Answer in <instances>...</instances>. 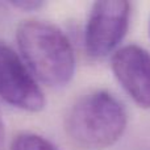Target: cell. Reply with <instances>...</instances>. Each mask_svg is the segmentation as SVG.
<instances>
[{
	"mask_svg": "<svg viewBox=\"0 0 150 150\" xmlns=\"http://www.w3.org/2000/svg\"><path fill=\"white\" fill-rule=\"evenodd\" d=\"M16 41L34 78L49 87L66 86L75 73V55L66 34L54 24L25 20L18 24Z\"/></svg>",
	"mask_w": 150,
	"mask_h": 150,
	"instance_id": "6da1fadb",
	"label": "cell"
},
{
	"mask_svg": "<svg viewBox=\"0 0 150 150\" xmlns=\"http://www.w3.org/2000/svg\"><path fill=\"white\" fill-rule=\"evenodd\" d=\"M127 127L122 103L105 90L82 95L69 109L65 130L75 146L84 150H103L112 146Z\"/></svg>",
	"mask_w": 150,
	"mask_h": 150,
	"instance_id": "7a4b0ae2",
	"label": "cell"
},
{
	"mask_svg": "<svg viewBox=\"0 0 150 150\" xmlns=\"http://www.w3.org/2000/svg\"><path fill=\"white\" fill-rule=\"evenodd\" d=\"M130 4L122 0L96 1L84 30L86 52L92 58L108 55L124 38L129 25Z\"/></svg>",
	"mask_w": 150,
	"mask_h": 150,
	"instance_id": "3957f363",
	"label": "cell"
},
{
	"mask_svg": "<svg viewBox=\"0 0 150 150\" xmlns=\"http://www.w3.org/2000/svg\"><path fill=\"white\" fill-rule=\"evenodd\" d=\"M0 99L28 112H40L46 100L26 65L8 45L0 41Z\"/></svg>",
	"mask_w": 150,
	"mask_h": 150,
	"instance_id": "277c9868",
	"label": "cell"
},
{
	"mask_svg": "<svg viewBox=\"0 0 150 150\" xmlns=\"http://www.w3.org/2000/svg\"><path fill=\"white\" fill-rule=\"evenodd\" d=\"M112 70L130 98L150 108V53L137 45L121 47L112 57Z\"/></svg>",
	"mask_w": 150,
	"mask_h": 150,
	"instance_id": "5b68a950",
	"label": "cell"
},
{
	"mask_svg": "<svg viewBox=\"0 0 150 150\" xmlns=\"http://www.w3.org/2000/svg\"><path fill=\"white\" fill-rule=\"evenodd\" d=\"M11 150H57L45 137L36 133L24 132L17 134L11 142Z\"/></svg>",
	"mask_w": 150,
	"mask_h": 150,
	"instance_id": "8992f818",
	"label": "cell"
},
{
	"mask_svg": "<svg viewBox=\"0 0 150 150\" xmlns=\"http://www.w3.org/2000/svg\"><path fill=\"white\" fill-rule=\"evenodd\" d=\"M12 7L17 8V9L23 11H36L44 5V1H37V0H15V1H9Z\"/></svg>",
	"mask_w": 150,
	"mask_h": 150,
	"instance_id": "52a82bcc",
	"label": "cell"
},
{
	"mask_svg": "<svg viewBox=\"0 0 150 150\" xmlns=\"http://www.w3.org/2000/svg\"><path fill=\"white\" fill-rule=\"evenodd\" d=\"M4 144H5V127L1 116H0V150L4 148Z\"/></svg>",
	"mask_w": 150,
	"mask_h": 150,
	"instance_id": "ba28073f",
	"label": "cell"
}]
</instances>
